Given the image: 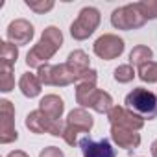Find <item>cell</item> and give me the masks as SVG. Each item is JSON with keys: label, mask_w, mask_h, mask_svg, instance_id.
I'll use <instances>...</instances> for the list:
<instances>
[{"label": "cell", "mask_w": 157, "mask_h": 157, "mask_svg": "<svg viewBox=\"0 0 157 157\" xmlns=\"http://www.w3.org/2000/svg\"><path fill=\"white\" fill-rule=\"evenodd\" d=\"M63 44V33L59 28L56 26H48L44 28L39 43L26 54V65L30 68H39L43 65H46V61L61 48Z\"/></svg>", "instance_id": "cell-1"}, {"label": "cell", "mask_w": 157, "mask_h": 157, "mask_svg": "<svg viewBox=\"0 0 157 157\" xmlns=\"http://www.w3.org/2000/svg\"><path fill=\"white\" fill-rule=\"evenodd\" d=\"M126 109L133 111L144 120H151L157 117V94L144 87H137L126 96Z\"/></svg>", "instance_id": "cell-2"}, {"label": "cell", "mask_w": 157, "mask_h": 157, "mask_svg": "<svg viewBox=\"0 0 157 157\" xmlns=\"http://www.w3.org/2000/svg\"><path fill=\"white\" fill-rule=\"evenodd\" d=\"M37 78L43 85H56V87H65L70 83H78V76L68 68L67 63L61 65H43L37 68Z\"/></svg>", "instance_id": "cell-3"}, {"label": "cell", "mask_w": 157, "mask_h": 157, "mask_svg": "<svg viewBox=\"0 0 157 157\" xmlns=\"http://www.w3.org/2000/svg\"><path fill=\"white\" fill-rule=\"evenodd\" d=\"M98 24H100V11L96 8L87 6L78 13V19L70 24V35L76 41H83L94 33Z\"/></svg>", "instance_id": "cell-4"}, {"label": "cell", "mask_w": 157, "mask_h": 157, "mask_svg": "<svg viewBox=\"0 0 157 157\" xmlns=\"http://www.w3.org/2000/svg\"><path fill=\"white\" fill-rule=\"evenodd\" d=\"M65 126L67 122H61V120H52L50 117H46L41 109H35L32 111L28 117H26V128L32 131V133H50L54 137H63L65 133Z\"/></svg>", "instance_id": "cell-5"}, {"label": "cell", "mask_w": 157, "mask_h": 157, "mask_svg": "<svg viewBox=\"0 0 157 157\" xmlns=\"http://www.w3.org/2000/svg\"><path fill=\"white\" fill-rule=\"evenodd\" d=\"M144 22H146V19L140 13L137 2L117 8L113 11V15H111V24L115 28H118V30H135V28L144 26Z\"/></svg>", "instance_id": "cell-6"}, {"label": "cell", "mask_w": 157, "mask_h": 157, "mask_svg": "<svg viewBox=\"0 0 157 157\" xmlns=\"http://www.w3.org/2000/svg\"><path fill=\"white\" fill-rule=\"evenodd\" d=\"M19 139L15 129V107L10 100H0V142L10 144Z\"/></svg>", "instance_id": "cell-7"}, {"label": "cell", "mask_w": 157, "mask_h": 157, "mask_svg": "<svg viewBox=\"0 0 157 157\" xmlns=\"http://www.w3.org/2000/svg\"><path fill=\"white\" fill-rule=\"evenodd\" d=\"M93 50L100 59L111 61V59H117L124 52V41L115 33H104L102 37L94 41Z\"/></svg>", "instance_id": "cell-8"}, {"label": "cell", "mask_w": 157, "mask_h": 157, "mask_svg": "<svg viewBox=\"0 0 157 157\" xmlns=\"http://www.w3.org/2000/svg\"><path fill=\"white\" fill-rule=\"evenodd\" d=\"M107 118H109L111 126L133 129V131H139V129H142V126H144V118H140V117L135 115L133 111H129V109H126V107H120V105H115V107L107 113Z\"/></svg>", "instance_id": "cell-9"}, {"label": "cell", "mask_w": 157, "mask_h": 157, "mask_svg": "<svg viewBox=\"0 0 157 157\" xmlns=\"http://www.w3.org/2000/svg\"><path fill=\"white\" fill-rule=\"evenodd\" d=\"M80 148L83 151V157H115L117 155L115 148L107 139L93 140L91 137H83L80 140Z\"/></svg>", "instance_id": "cell-10"}, {"label": "cell", "mask_w": 157, "mask_h": 157, "mask_svg": "<svg viewBox=\"0 0 157 157\" xmlns=\"http://www.w3.org/2000/svg\"><path fill=\"white\" fill-rule=\"evenodd\" d=\"M33 37V26L26 19H15L8 26V39L13 44H28Z\"/></svg>", "instance_id": "cell-11"}, {"label": "cell", "mask_w": 157, "mask_h": 157, "mask_svg": "<svg viewBox=\"0 0 157 157\" xmlns=\"http://www.w3.org/2000/svg\"><path fill=\"white\" fill-rule=\"evenodd\" d=\"M96 70L87 78V80H83V82H80L76 85V102L80 104L83 109L85 107H91V104H93V98H94V94L98 93V89H96Z\"/></svg>", "instance_id": "cell-12"}, {"label": "cell", "mask_w": 157, "mask_h": 157, "mask_svg": "<svg viewBox=\"0 0 157 157\" xmlns=\"http://www.w3.org/2000/svg\"><path fill=\"white\" fill-rule=\"evenodd\" d=\"M93 124H94V120H93V115L89 113V111H85L83 107H78V109H72L70 113H68V117H67V126H70V128H74L76 131H83V133H89L91 129H93Z\"/></svg>", "instance_id": "cell-13"}, {"label": "cell", "mask_w": 157, "mask_h": 157, "mask_svg": "<svg viewBox=\"0 0 157 157\" xmlns=\"http://www.w3.org/2000/svg\"><path fill=\"white\" fill-rule=\"evenodd\" d=\"M111 139L115 140V144H118L120 148L126 150H135L140 144V135L133 129H126V128H117L111 126Z\"/></svg>", "instance_id": "cell-14"}, {"label": "cell", "mask_w": 157, "mask_h": 157, "mask_svg": "<svg viewBox=\"0 0 157 157\" xmlns=\"http://www.w3.org/2000/svg\"><path fill=\"white\" fill-rule=\"evenodd\" d=\"M39 109L50 117L52 120H61V115H63V109H65V104L63 100L57 96V94H46L41 98L39 102Z\"/></svg>", "instance_id": "cell-15"}, {"label": "cell", "mask_w": 157, "mask_h": 157, "mask_svg": "<svg viewBox=\"0 0 157 157\" xmlns=\"http://www.w3.org/2000/svg\"><path fill=\"white\" fill-rule=\"evenodd\" d=\"M41 87L43 83L39 82L37 74H32V72H24L21 76V82H19V89L21 93L26 96V98H35L41 94Z\"/></svg>", "instance_id": "cell-16"}, {"label": "cell", "mask_w": 157, "mask_h": 157, "mask_svg": "<svg viewBox=\"0 0 157 157\" xmlns=\"http://www.w3.org/2000/svg\"><path fill=\"white\" fill-rule=\"evenodd\" d=\"M113 107H115V105H113V98H111V94L105 93V91H100V89H98V93H96L94 98H93L91 109H94L96 113H109Z\"/></svg>", "instance_id": "cell-17"}, {"label": "cell", "mask_w": 157, "mask_h": 157, "mask_svg": "<svg viewBox=\"0 0 157 157\" xmlns=\"http://www.w3.org/2000/svg\"><path fill=\"white\" fill-rule=\"evenodd\" d=\"M19 57V48L13 43H0V65L13 67Z\"/></svg>", "instance_id": "cell-18"}, {"label": "cell", "mask_w": 157, "mask_h": 157, "mask_svg": "<svg viewBox=\"0 0 157 157\" xmlns=\"http://www.w3.org/2000/svg\"><path fill=\"white\" fill-rule=\"evenodd\" d=\"M151 57H153L151 48L144 46V44H139L129 52V61H131V65H137V67H142L144 63L151 61Z\"/></svg>", "instance_id": "cell-19"}, {"label": "cell", "mask_w": 157, "mask_h": 157, "mask_svg": "<svg viewBox=\"0 0 157 157\" xmlns=\"http://www.w3.org/2000/svg\"><path fill=\"white\" fill-rule=\"evenodd\" d=\"M15 87V78H13V67L0 65V91L10 93Z\"/></svg>", "instance_id": "cell-20"}, {"label": "cell", "mask_w": 157, "mask_h": 157, "mask_svg": "<svg viewBox=\"0 0 157 157\" xmlns=\"http://www.w3.org/2000/svg\"><path fill=\"white\" fill-rule=\"evenodd\" d=\"M139 78L146 83H157V63L148 61L142 67H139Z\"/></svg>", "instance_id": "cell-21"}, {"label": "cell", "mask_w": 157, "mask_h": 157, "mask_svg": "<svg viewBox=\"0 0 157 157\" xmlns=\"http://www.w3.org/2000/svg\"><path fill=\"white\" fill-rule=\"evenodd\" d=\"M115 80L118 83H129L133 78H135V70H133V65H120L115 68Z\"/></svg>", "instance_id": "cell-22"}, {"label": "cell", "mask_w": 157, "mask_h": 157, "mask_svg": "<svg viewBox=\"0 0 157 157\" xmlns=\"http://www.w3.org/2000/svg\"><path fill=\"white\" fill-rule=\"evenodd\" d=\"M137 6L146 21L157 19V0H144V2H137Z\"/></svg>", "instance_id": "cell-23"}, {"label": "cell", "mask_w": 157, "mask_h": 157, "mask_svg": "<svg viewBox=\"0 0 157 157\" xmlns=\"http://www.w3.org/2000/svg\"><path fill=\"white\" fill-rule=\"evenodd\" d=\"M26 6L30 10H33L35 13H46L54 8V2L52 0H39V2L37 0H26Z\"/></svg>", "instance_id": "cell-24"}, {"label": "cell", "mask_w": 157, "mask_h": 157, "mask_svg": "<svg viewBox=\"0 0 157 157\" xmlns=\"http://www.w3.org/2000/svg\"><path fill=\"white\" fill-rule=\"evenodd\" d=\"M78 133H80V131H76L74 128H70V126H65V133H63V139H65V142H67L68 146H74V144H76V140H78Z\"/></svg>", "instance_id": "cell-25"}, {"label": "cell", "mask_w": 157, "mask_h": 157, "mask_svg": "<svg viewBox=\"0 0 157 157\" xmlns=\"http://www.w3.org/2000/svg\"><path fill=\"white\" fill-rule=\"evenodd\" d=\"M39 157H65V155H63V151H61L59 148L48 146V148H44V150L39 153Z\"/></svg>", "instance_id": "cell-26"}, {"label": "cell", "mask_w": 157, "mask_h": 157, "mask_svg": "<svg viewBox=\"0 0 157 157\" xmlns=\"http://www.w3.org/2000/svg\"><path fill=\"white\" fill-rule=\"evenodd\" d=\"M6 157H30L26 151H22V150H15V151H10Z\"/></svg>", "instance_id": "cell-27"}, {"label": "cell", "mask_w": 157, "mask_h": 157, "mask_svg": "<svg viewBox=\"0 0 157 157\" xmlns=\"http://www.w3.org/2000/svg\"><path fill=\"white\" fill-rule=\"evenodd\" d=\"M151 155H153V157H157V139L151 142Z\"/></svg>", "instance_id": "cell-28"}]
</instances>
